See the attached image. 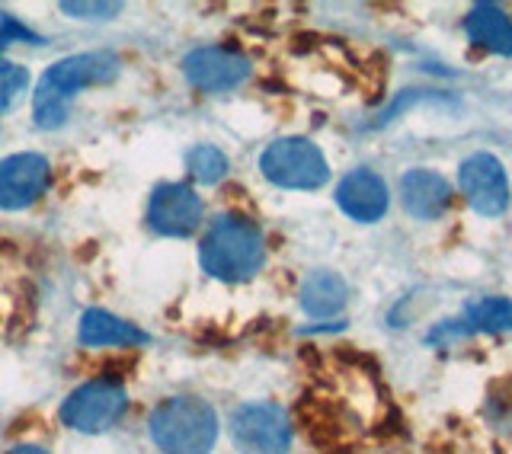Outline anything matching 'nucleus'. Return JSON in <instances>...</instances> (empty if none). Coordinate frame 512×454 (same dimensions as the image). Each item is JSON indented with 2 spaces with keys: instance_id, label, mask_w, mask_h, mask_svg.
Listing matches in <instances>:
<instances>
[{
  "instance_id": "nucleus-1",
  "label": "nucleus",
  "mask_w": 512,
  "mask_h": 454,
  "mask_svg": "<svg viewBox=\"0 0 512 454\" xmlns=\"http://www.w3.org/2000/svg\"><path fill=\"white\" fill-rule=\"evenodd\" d=\"M119 58L112 52H84L52 64L32 96V119L45 132H55L68 122L71 100L87 87H103L119 77Z\"/></svg>"
},
{
  "instance_id": "nucleus-2",
  "label": "nucleus",
  "mask_w": 512,
  "mask_h": 454,
  "mask_svg": "<svg viewBox=\"0 0 512 454\" xmlns=\"http://www.w3.org/2000/svg\"><path fill=\"white\" fill-rule=\"evenodd\" d=\"M199 263L218 282H247L266 263L263 231L244 215H218L202 237Z\"/></svg>"
},
{
  "instance_id": "nucleus-3",
  "label": "nucleus",
  "mask_w": 512,
  "mask_h": 454,
  "mask_svg": "<svg viewBox=\"0 0 512 454\" xmlns=\"http://www.w3.org/2000/svg\"><path fill=\"white\" fill-rule=\"evenodd\" d=\"M148 429L164 454H208L218 442V416L202 397H167L151 413Z\"/></svg>"
},
{
  "instance_id": "nucleus-4",
  "label": "nucleus",
  "mask_w": 512,
  "mask_h": 454,
  "mask_svg": "<svg viewBox=\"0 0 512 454\" xmlns=\"http://www.w3.org/2000/svg\"><path fill=\"white\" fill-rule=\"evenodd\" d=\"M263 176L279 189L311 192L330 180V164L324 151L308 138H279L260 154Z\"/></svg>"
},
{
  "instance_id": "nucleus-5",
  "label": "nucleus",
  "mask_w": 512,
  "mask_h": 454,
  "mask_svg": "<svg viewBox=\"0 0 512 454\" xmlns=\"http://www.w3.org/2000/svg\"><path fill=\"white\" fill-rule=\"evenodd\" d=\"M128 410V394L119 381L112 378H93L80 384L77 391L68 394L61 403V423L74 432H106L119 423Z\"/></svg>"
},
{
  "instance_id": "nucleus-6",
  "label": "nucleus",
  "mask_w": 512,
  "mask_h": 454,
  "mask_svg": "<svg viewBox=\"0 0 512 454\" xmlns=\"http://www.w3.org/2000/svg\"><path fill=\"white\" fill-rule=\"evenodd\" d=\"M231 439L240 454H285L292 448V426L282 407L256 400L234 410Z\"/></svg>"
},
{
  "instance_id": "nucleus-7",
  "label": "nucleus",
  "mask_w": 512,
  "mask_h": 454,
  "mask_svg": "<svg viewBox=\"0 0 512 454\" xmlns=\"http://www.w3.org/2000/svg\"><path fill=\"white\" fill-rule=\"evenodd\" d=\"M458 186H461V196L468 199V205L474 208L477 215L496 218V215L506 212V205H509V176H506L503 164L493 154L480 151V154H471L468 160H461Z\"/></svg>"
},
{
  "instance_id": "nucleus-8",
  "label": "nucleus",
  "mask_w": 512,
  "mask_h": 454,
  "mask_svg": "<svg viewBox=\"0 0 512 454\" xmlns=\"http://www.w3.org/2000/svg\"><path fill=\"white\" fill-rule=\"evenodd\" d=\"M148 224L160 237H192L202 224V199L183 183H164L151 192Z\"/></svg>"
},
{
  "instance_id": "nucleus-9",
  "label": "nucleus",
  "mask_w": 512,
  "mask_h": 454,
  "mask_svg": "<svg viewBox=\"0 0 512 454\" xmlns=\"http://www.w3.org/2000/svg\"><path fill=\"white\" fill-rule=\"evenodd\" d=\"M183 74L192 87H199L205 93H221L244 84L250 77V61L231 52V48L205 45V48H192L183 58Z\"/></svg>"
},
{
  "instance_id": "nucleus-10",
  "label": "nucleus",
  "mask_w": 512,
  "mask_h": 454,
  "mask_svg": "<svg viewBox=\"0 0 512 454\" xmlns=\"http://www.w3.org/2000/svg\"><path fill=\"white\" fill-rule=\"evenodd\" d=\"M48 160L42 154H10L0 160V208L23 212L48 189Z\"/></svg>"
},
{
  "instance_id": "nucleus-11",
  "label": "nucleus",
  "mask_w": 512,
  "mask_h": 454,
  "mask_svg": "<svg viewBox=\"0 0 512 454\" xmlns=\"http://www.w3.org/2000/svg\"><path fill=\"white\" fill-rule=\"evenodd\" d=\"M336 205H340V212L349 215L352 221L375 224L384 218V212H388V205H391L388 183H384L375 170L359 167L346 173L340 186H336Z\"/></svg>"
},
{
  "instance_id": "nucleus-12",
  "label": "nucleus",
  "mask_w": 512,
  "mask_h": 454,
  "mask_svg": "<svg viewBox=\"0 0 512 454\" xmlns=\"http://www.w3.org/2000/svg\"><path fill=\"white\" fill-rule=\"evenodd\" d=\"M400 202L420 221H436L445 215L448 202H452V186L436 170L416 167L400 176Z\"/></svg>"
},
{
  "instance_id": "nucleus-13",
  "label": "nucleus",
  "mask_w": 512,
  "mask_h": 454,
  "mask_svg": "<svg viewBox=\"0 0 512 454\" xmlns=\"http://www.w3.org/2000/svg\"><path fill=\"white\" fill-rule=\"evenodd\" d=\"M512 330V301L506 298H480L464 307V317L442 323L429 333V343L445 336H471V333H506Z\"/></svg>"
},
{
  "instance_id": "nucleus-14",
  "label": "nucleus",
  "mask_w": 512,
  "mask_h": 454,
  "mask_svg": "<svg viewBox=\"0 0 512 454\" xmlns=\"http://www.w3.org/2000/svg\"><path fill=\"white\" fill-rule=\"evenodd\" d=\"M77 339H80V346H87V349H103V346L128 349V346L148 343V333L138 330L135 323L116 317V314L93 307V311H87L84 317H80Z\"/></svg>"
},
{
  "instance_id": "nucleus-15",
  "label": "nucleus",
  "mask_w": 512,
  "mask_h": 454,
  "mask_svg": "<svg viewBox=\"0 0 512 454\" xmlns=\"http://www.w3.org/2000/svg\"><path fill=\"white\" fill-rule=\"evenodd\" d=\"M464 32L487 52L512 55V20L496 4H474L471 13L464 16Z\"/></svg>"
},
{
  "instance_id": "nucleus-16",
  "label": "nucleus",
  "mask_w": 512,
  "mask_h": 454,
  "mask_svg": "<svg viewBox=\"0 0 512 454\" xmlns=\"http://www.w3.org/2000/svg\"><path fill=\"white\" fill-rule=\"evenodd\" d=\"M349 288L343 282V275H336L330 269L311 272L301 285V307L311 317H333L346 307Z\"/></svg>"
},
{
  "instance_id": "nucleus-17",
  "label": "nucleus",
  "mask_w": 512,
  "mask_h": 454,
  "mask_svg": "<svg viewBox=\"0 0 512 454\" xmlns=\"http://www.w3.org/2000/svg\"><path fill=\"white\" fill-rule=\"evenodd\" d=\"M186 164H189V173L196 176V183H205V186H215L218 180H224V173H228V157H224L215 144L192 148Z\"/></svg>"
},
{
  "instance_id": "nucleus-18",
  "label": "nucleus",
  "mask_w": 512,
  "mask_h": 454,
  "mask_svg": "<svg viewBox=\"0 0 512 454\" xmlns=\"http://www.w3.org/2000/svg\"><path fill=\"white\" fill-rule=\"evenodd\" d=\"M29 84V71L23 64H0V112H10Z\"/></svg>"
},
{
  "instance_id": "nucleus-19",
  "label": "nucleus",
  "mask_w": 512,
  "mask_h": 454,
  "mask_svg": "<svg viewBox=\"0 0 512 454\" xmlns=\"http://www.w3.org/2000/svg\"><path fill=\"white\" fill-rule=\"evenodd\" d=\"M61 13L74 16V20H112V16L122 13V4H77V0H68V4H61Z\"/></svg>"
},
{
  "instance_id": "nucleus-20",
  "label": "nucleus",
  "mask_w": 512,
  "mask_h": 454,
  "mask_svg": "<svg viewBox=\"0 0 512 454\" xmlns=\"http://www.w3.org/2000/svg\"><path fill=\"white\" fill-rule=\"evenodd\" d=\"M7 454H48V451L39 448V445H16V448H10Z\"/></svg>"
}]
</instances>
